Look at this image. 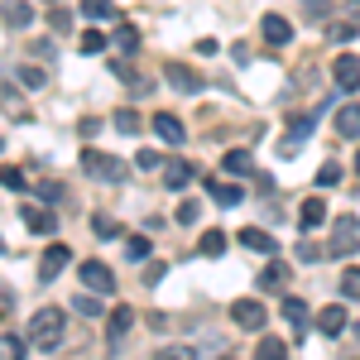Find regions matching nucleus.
<instances>
[{"mask_svg":"<svg viewBox=\"0 0 360 360\" xmlns=\"http://www.w3.org/2000/svg\"><path fill=\"white\" fill-rule=\"evenodd\" d=\"M63 332H68V312L63 307H39L29 317V346H39V351H58Z\"/></svg>","mask_w":360,"mask_h":360,"instance_id":"nucleus-1","label":"nucleus"},{"mask_svg":"<svg viewBox=\"0 0 360 360\" xmlns=\"http://www.w3.org/2000/svg\"><path fill=\"white\" fill-rule=\"evenodd\" d=\"M82 173L86 178H96V183H125V173H130V168L120 164V159H115V154H101V149H86L82 154Z\"/></svg>","mask_w":360,"mask_h":360,"instance_id":"nucleus-2","label":"nucleus"},{"mask_svg":"<svg viewBox=\"0 0 360 360\" xmlns=\"http://www.w3.org/2000/svg\"><path fill=\"white\" fill-rule=\"evenodd\" d=\"M231 322L240 327V332H264V322H269V312L259 298H236L231 303Z\"/></svg>","mask_w":360,"mask_h":360,"instance_id":"nucleus-3","label":"nucleus"},{"mask_svg":"<svg viewBox=\"0 0 360 360\" xmlns=\"http://www.w3.org/2000/svg\"><path fill=\"white\" fill-rule=\"evenodd\" d=\"M20 221H25L29 236H53L58 231V217H53L49 202H25V207H20Z\"/></svg>","mask_w":360,"mask_h":360,"instance_id":"nucleus-4","label":"nucleus"},{"mask_svg":"<svg viewBox=\"0 0 360 360\" xmlns=\"http://www.w3.org/2000/svg\"><path fill=\"white\" fill-rule=\"evenodd\" d=\"M356 245H360V221L356 217H336L332 221V245H327V255H356Z\"/></svg>","mask_w":360,"mask_h":360,"instance_id":"nucleus-5","label":"nucleus"},{"mask_svg":"<svg viewBox=\"0 0 360 360\" xmlns=\"http://www.w3.org/2000/svg\"><path fill=\"white\" fill-rule=\"evenodd\" d=\"M77 278H82V288H91V293H111L115 288V274L101 259H82V264H77Z\"/></svg>","mask_w":360,"mask_h":360,"instance_id":"nucleus-6","label":"nucleus"},{"mask_svg":"<svg viewBox=\"0 0 360 360\" xmlns=\"http://www.w3.org/2000/svg\"><path fill=\"white\" fill-rule=\"evenodd\" d=\"M68 255H72V250H68V245H58V240H53L49 250H44V255H39V283H53V278L63 274V269H68Z\"/></svg>","mask_w":360,"mask_h":360,"instance_id":"nucleus-7","label":"nucleus"},{"mask_svg":"<svg viewBox=\"0 0 360 360\" xmlns=\"http://www.w3.org/2000/svg\"><path fill=\"white\" fill-rule=\"evenodd\" d=\"M332 82H336V91H346V96H351V91L360 86V58H351V53L336 58V63H332Z\"/></svg>","mask_w":360,"mask_h":360,"instance_id":"nucleus-8","label":"nucleus"},{"mask_svg":"<svg viewBox=\"0 0 360 360\" xmlns=\"http://www.w3.org/2000/svg\"><path fill=\"white\" fill-rule=\"evenodd\" d=\"M154 135L164 139L168 149H178V144L188 139V130H183V120H178L173 111H159V115H154Z\"/></svg>","mask_w":360,"mask_h":360,"instance_id":"nucleus-9","label":"nucleus"},{"mask_svg":"<svg viewBox=\"0 0 360 360\" xmlns=\"http://www.w3.org/2000/svg\"><path fill=\"white\" fill-rule=\"evenodd\" d=\"M346 327H351V317H346V307H341V303H332V307L317 312V332H327L332 341H336V336H346Z\"/></svg>","mask_w":360,"mask_h":360,"instance_id":"nucleus-10","label":"nucleus"},{"mask_svg":"<svg viewBox=\"0 0 360 360\" xmlns=\"http://www.w3.org/2000/svg\"><path fill=\"white\" fill-rule=\"evenodd\" d=\"M164 77H168V86H173V91H188V96H197V91H202V77H197L193 68H183V63H168Z\"/></svg>","mask_w":360,"mask_h":360,"instance_id":"nucleus-11","label":"nucleus"},{"mask_svg":"<svg viewBox=\"0 0 360 360\" xmlns=\"http://www.w3.org/2000/svg\"><path fill=\"white\" fill-rule=\"evenodd\" d=\"M288 278H293V269H288L283 259H269L264 274H259V293H278V288H288Z\"/></svg>","mask_w":360,"mask_h":360,"instance_id":"nucleus-12","label":"nucleus"},{"mask_svg":"<svg viewBox=\"0 0 360 360\" xmlns=\"http://www.w3.org/2000/svg\"><path fill=\"white\" fill-rule=\"evenodd\" d=\"M193 178H197V168L188 164V159H173V164H164V188H173V193H183Z\"/></svg>","mask_w":360,"mask_h":360,"instance_id":"nucleus-13","label":"nucleus"},{"mask_svg":"<svg viewBox=\"0 0 360 360\" xmlns=\"http://www.w3.org/2000/svg\"><path fill=\"white\" fill-rule=\"evenodd\" d=\"M130 327H135V307H125V303L111 307V322H106V336H111V346H120Z\"/></svg>","mask_w":360,"mask_h":360,"instance_id":"nucleus-14","label":"nucleus"},{"mask_svg":"<svg viewBox=\"0 0 360 360\" xmlns=\"http://www.w3.org/2000/svg\"><path fill=\"white\" fill-rule=\"evenodd\" d=\"M360 135V101H346L336 111V139H356Z\"/></svg>","mask_w":360,"mask_h":360,"instance_id":"nucleus-15","label":"nucleus"},{"mask_svg":"<svg viewBox=\"0 0 360 360\" xmlns=\"http://www.w3.org/2000/svg\"><path fill=\"white\" fill-rule=\"evenodd\" d=\"M0 20H5L10 29H29V25H34V5H29V0H5Z\"/></svg>","mask_w":360,"mask_h":360,"instance_id":"nucleus-16","label":"nucleus"},{"mask_svg":"<svg viewBox=\"0 0 360 360\" xmlns=\"http://www.w3.org/2000/svg\"><path fill=\"white\" fill-rule=\"evenodd\" d=\"M259 29H264V39H269L274 49H283V44L293 39V25H288L283 15H264V20H259Z\"/></svg>","mask_w":360,"mask_h":360,"instance_id":"nucleus-17","label":"nucleus"},{"mask_svg":"<svg viewBox=\"0 0 360 360\" xmlns=\"http://www.w3.org/2000/svg\"><path fill=\"white\" fill-rule=\"evenodd\" d=\"M0 111L10 115V120H20V125L29 120V106H25V96H20V86H0Z\"/></svg>","mask_w":360,"mask_h":360,"instance_id":"nucleus-18","label":"nucleus"},{"mask_svg":"<svg viewBox=\"0 0 360 360\" xmlns=\"http://www.w3.org/2000/svg\"><path fill=\"white\" fill-rule=\"evenodd\" d=\"M322 221H327V202H322V197H307L303 207H298V226H303V231H317Z\"/></svg>","mask_w":360,"mask_h":360,"instance_id":"nucleus-19","label":"nucleus"},{"mask_svg":"<svg viewBox=\"0 0 360 360\" xmlns=\"http://www.w3.org/2000/svg\"><path fill=\"white\" fill-rule=\"evenodd\" d=\"M240 245H245V250H259V255H278L274 236H269V231H259V226H245V231H240Z\"/></svg>","mask_w":360,"mask_h":360,"instance_id":"nucleus-20","label":"nucleus"},{"mask_svg":"<svg viewBox=\"0 0 360 360\" xmlns=\"http://www.w3.org/2000/svg\"><path fill=\"white\" fill-rule=\"evenodd\" d=\"M226 245H231V236H226V231H202V240H197V255H207V259H221Z\"/></svg>","mask_w":360,"mask_h":360,"instance_id":"nucleus-21","label":"nucleus"},{"mask_svg":"<svg viewBox=\"0 0 360 360\" xmlns=\"http://www.w3.org/2000/svg\"><path fill=\"white\" fill-rule=\"evenodd\" d=\"M207 193H212L217 207H236V202H240V188H236V183H221V178H207Z\"/></svg>","mask_w":360,"mask_h":360,"instance_id":"nucleus-22","label":"nucleus"},{"mask_svg":"<svg viewBox=\"0 0 360 360\" xmlns=\"http://www.w3.org/2000/svg\"><path fill=\"white\" fill-rule=\"evenodd\" d=\"M91 236H96V240H120L125 226L115 221V217H106V212H96V217H91Z\"/></svg>","mask_w":360,"mask_h":360,"instance_id":"nucleus-23","label":"nucleus"},{"mask_svg":"<svg viewBox=\"0 0 360 360\" xmlns=\"http://www.w3.org/2000/svg\"><path fill=\"white\" fill-rule=\"evenodd\" d=\"M15 82L25 86V91H39V86H49V72L34 68V63H20V68H15Z\"/></svg>","mask_w":360,"mask_h":360,"instance_id":"nucleus-24","label":"nucleus"},{"mask_svg":"<svg viewBox=\"0 0 360 360\" xmlns=\"http://www.w3.org/2000/svg\"><path fill=\"white\" fill-rule=\"evenodd\" d=\"M221 173H255L250 149H226V154H221Z\"/></svg>","mask_w":360,"mask_h":360,"instance_id":"nucleus-25","label":"nucleus"},{"mask_svg":"<svg viewBox=\"0 0 360 360\" xmlns=\"http://www.w3.org/2000/svg\"><path fill=\"white\" fill-rule=\"evenodd\" d=\"M29 356V341L15 332H0V360H25Z\"/></svg>","mask_w":360,"mask_h":360,"instance_id":"nucleus-26","label":"nucleus"},{"mask_svg":"<svg viewBox=\"0 0 360 360\" xmlns=\"http://www.w3.org/2000/svg\"><path fill=\"white\" fill-rule=\"evenodd\" d=\"M111 44H115V53H135V49H139V29L135 25H115Z\"/></svg>","mask_w":360,"mask_h":360,"instance_id":"nucleus-27","label":"nucleus"},{"mask_svg":"<svg viewBox=\"0 0 360 360\" xmlns=\"http://www.w3.org/2000/svg\"><path fill=\"white\" fill-rule=\"evenodd\" d=\"M255 360H288V346H283L278 336H259V346H255Z\"/></svg>","mask_w":360,"mask_h":360,"instance_id":"nucleus-28","label":"nucleus"},{"mask_svg":"<svg viewBox=\"0 0 360 360\" xmlns=\"http://www.w3.org/2000/svg\"><path fill=\"white\" fill-rule=\"evenodd\" d=\"M154 255V245H149V236H125V259H135V264H144Z\"/></svg>","mask_w":360,"mask_h":360,"instance_id":"nucleus-29","label":"nucleus"},{"mask_svg":"<svg viewBox=\"0 0 360 360\" xmlns=\"http://www.w3.org/2000/svg\"><path fill=\"white\" fill-rule=\"evenodd\" d=\"M72 312H82V317H101V312H106V303L86 288V293H77V298H72Z\"/></svg>","mask_w":360,"mask_h":360,"instance_id":"nucleus-30","label":"nucleus"},{"mask_svg":"<svg viewBox=\"0 0 360 360\" xmlns=\"http://www.w3.org/2000/svg\"><path fill=\"white\" fill-rule=\"evenodd\" d=\"M115 130H120V135H139V130H144V120H139V111H130V106H120V111H115Z\"/></svg>","mask_w":360,"mask_h":360,"instance_id":"nucleus-31","label":"nucleus"},{"mask_svg":"<svg viewBox=\"0 0 360 360\" xmlns=\"http://www.w3.org/2000/svg\"><path fill=\"white\" fill-rule=\"evenodd\" d=\"M283 317L298 327V336H303V327H307V303L303 298H283Z\"/></svg>","mask_w":360,"mask_h":360,"instance_id":"nucleus-32","label":"nucleus"},{"mask_svg":"<svg viewBox=\"0 0 360 360\" xmlns=\"http://www.w3.org/2000/svg\"><path fill=\"white\" fill-rule=\"evenodd\" d=\"M34 193L53 207V202H63V197H68V188H63V183H53V178H39V183H34Z\"/></svg>","mask_w":360,"mask_h":360,"instance_id":"nucleus-33","label":"nucleus"},{"mask_svg":"<svg viewBox=\"0 0 360 360\" xmlns=\"http://www.w3.org/2000/svg\"><path fill=\"white\" fill-rule=\"evenodd\" d=\"M0 183H5V188H10V193H25V188H29L25 168H15V164H5V168H0Z\"/></svg>","mask_w":360,"mask_h":360,"instance_id":"nucleus-34","label":"nucleus"},{"mask_svg":"<svg viewBox=\"0 0 360 360\" xmlns=\"http://www.w3.org/2000/svg\"><path fill=\"white\" fill-rule=\"evenodd\" d=\"M356 34H360V15H346V20H336V25H332L336 44H346V39H356Z\"/></svg>","mask_w":360,"mask_h":360,"instance_id":"nucleus-35","label":"nucleus"},{"mask_svg":"<svg viewBox=\"0 0 360 360\" xmlns=\"http://www.w3.org/2000/svg\"><path fill=\"white\" fill-rule=\"evenodd\" d=\"M82 15L86 20H115V5L111 0H82Z\"/></svg>","mask_w":360,"mask_h":360,"instance_id":"nucleus-36","label":"nucleus"},{"mask_svg":"<svg viewBox=\"0 0 360 360\" xmlns=\"http://www.w3.org/2000/svg\"><path fill=\"white\" fill-rule=\"evenodd\" d=\"M312 125H317V111H312V115H293V120H288V135H293V139H303V144H307Z\"/></svg>","mask_w":360,"mask_h":360,"instance_id":"nucleus-37","label":"nucleus"},{"mask_svg":"<svg viewBox=\"0 0 360 360\" xmlns=\"http://www.w3.org/2000/svg\"><path fill=\"white\" fill-rule=\"evenodd\" d=\"M336 183H341V164H336V159H327V164L317 168V188H336Z\"/></svg>","mask_w":360,"mask_h":360,"instance_id":"nucleus-38","label":"nucleus"},{"mask_svg":"<svg viewBox=\"0 0 360 360\" xmlns=\"http://www.w3.org/2000/svg\"><path fill=\"white\" fill-rule=\"evenodd\" d=\"M341 293H346L351 303H360V269H356V264H351V269L341 274Z\"/></svg>","mask_w":360,"mask_h":360,"instance_id":"nucleus-39","label":"nucleus"},{"mask_svg":"<svg viewBox=\"0 0 360 360\" xmlns=\"http://www.w3.org/2000/svg\"><path fill=\"white\" fill-rule=\"evenodd\" d=\"M77 49H82V53H101V49H106V34H101V29H86L82 39H77Z\"/></svg>","mask_w":360,"mask_h":360,"instance_id":"nucleus-40","label":"nucleus"},{"mask_svg":"<svg viewBox=\"0 0 360 360\" xmlns=\"http://www.w3.org/2000/svg\"><path fill=\"white\" fill-rule=\"evenodd\" d=\"M197 217H202L197 202H178V212H173V221H178V226H197Z\"/></svg>","mask_w":360,"mask_h":360,"instance_id":"nucleus-41","label":"nucleus"},{"mask_svg":"<svg viewBox=\"0 0 360 360\" xmlns=\"http://www.w3.org/2000/svg\"><path fill=\"white\" fill-rule=\"evenodd\" d=\"M49 25H53V34H68V29H72V10H63V5L49 10Z\"/></svg>","mask_w":360,"mask_h":360,"instance_id":"nucleus-42","label":"nucleus"},{"mask_svg":"<svg viewBox=\"0 0 360 360\" xmlns=\"http://www.w3.org/2000/svg\"><path fill=\"white\" fill-rule=\"evenodd\" d=\"M135 168H139V173H154V168H164V159H159L154 149H139V154H135Z\"/></svg>","mask_w":360,"mask_h":360,"instance_id":"nucleus-43","label":"nucleus"},{"mask_svg":"<svg viewBox=\"0 0 360 360\" xmlns=\"http://www.w3.org/2000/svg\"><path fill=\"white\" fill-rule=\"evenodd\" d=\"M154 360H197V351H193V346H164Z\"/></svg>","mask_w":360,"mask_h":360,"instance_id":"nucleus-44","label":"nucleus"},{"mask_svg":"<svg viewBox=\"0 0 360 360\" xmlns=\"http://www.w3.org/2000/svg\"><path fill=\"white\" fill-rule=\"evenodd\" d=\"M164 274H168V264H164V259H149V269H144V283L154 288V283H164Z\"/></svg>","mask_w":360,"mask_h":360,"instance_id":"nucleus-45","label":"nucleus"},{"mask_svg":"<svg viewBox=\"0 0 360 360\" xmlns=\"http://www.w3.org/2000/svg\"><path fill=\"white\" fill-rule=\"evenodd\" d=\"M298 259H303V264H317V259H322V250L312 245V240H298Z\"/></svg>","mask_w":360,"mask_h":360,"instance_id":"nucleus-46","label":"nucleus"},{"mask_svg":"<svg viewBox=\"0 0 360 360\" xmlns=\"http://www.w3.org/2000/svg\"><path fill=\"white\" fill-rule=\"evenodd\" d=\"M356 173H360V154H356Z\"/></svg>","mask_w":360,"mask_h":360,"instance_id":"nucleus-47","label":"nucleus"},{"mask_svg":"<svg viewBox=\"0 0 360 360\" xmlns=\"http://www.w3.org/2000/svg\"><path fill=\"white\" fill-rule=\"evenodd\" d=\"M49 5H58V0H49Z\"/></svg>","mask_w":360,"mask_h":360,"instance_id":"nucleus-48","label":"nucleus"},{"mask_svg":"<svg viewBox=\"0 0 360 360\" xmlns=\"http://www.w3.org/2000/svg\"><path fill=\"white\" fill-rule=\"evenodd\" d=\"M0 255H5V245H0Z\"/></svg>","mask_w":360,"mask_h":360,"instance_id":"nucleus-49","label":"nucleus"},{"mask_svg":"<svg viewBox=\"0 0 360 360\" xmlns=\"http://www.w3.org/2000/svg\"><path fill=\"white\" fill-rule=\"evenodd\" d=\"M0 149H5V144H0Z\"/></svg>","mask_w":360,"mask_h":360,"instance_id":"nucleus-50","label":"nucleus"},{"mask_svg":"<svg viewBox=\"0 0 360 360\" xmlns=\"http://www.w3.org/2000/svg\"><path fill=\"white\" fill-rule=\"evenodd\" d=\"M221 360H226V356H221Z\"/></svg>","mask_w":360,"mask_h":360,"instance_id":"nucleus-51","label":"nucleus"}]
</instances>
